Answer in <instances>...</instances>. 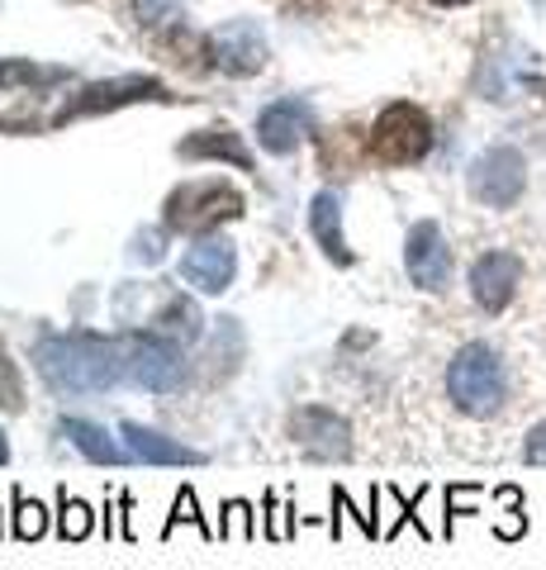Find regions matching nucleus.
Here are the masks:
<instances>
[{
  "label": "nucleus",
  "mask_w": 546,
  "mask_h": 570,
  "mask_svg": "<svg viewBox=\"0 0 546 570\" xmlns=\"http://www.w3.org/2000/svg\"><path fill=\"white\" fill-rule=\"evenodd\" d=\"M125 371L133 385L152 390V395H171L186 385V356L181 343L167 333H129L125 337Z\"/></svg>",
  "instance_id": "obj_5"
},
{
  "label": "nucleus",
  "mask_w": 546,
  "mask_h": 570,
  "mask_svg": "<svg viewBox=\"0 0 546 570\" xmlns=\"http://www.w3.org/2000/svg\"><path fill=\"white\" fill-rule=\"evenodd\" d=\"M181 523H190V528H200V538L205 542H215L219 538V528H209L205 523V513H200V504H196V490L190 485H181V494H176V504H171V519H167V528H162V538H171Z\"/></svg>",
  "instance_id": "obj_23"
},
{
  "label": "nucleus",
  "mask_w": 546,
  "mask_h": 570,
  "mask_svg": "<svg viewBox=\"0 0 546 570\" xmlns=\"http://www.w3.org/2000/svg\"><path fill=\"white\" fill-rule=\"evenodd\" d=\"M96 532V509L77 494H58V538L62 542H86Z\"/></svg>",
  "instance_id": "obj_19"
},
{
  "label": "nucleus",
  "mask_w": 546,
  "mask_h": 570,
  "mask_svg": "<svg viewBox=\"0 0 546 570\" xmlns=\"http://www.w3.org/2000/svg\"><path fill=\"white\" fill-rule=\"evenodd\" d=\"M14 538L20 542H39L43 532H48V509L39 504V499H29L20 485H14Z\"/></svg>",
  "instance_id": "obj_22"
},
{
  "label": "nucleus",
  "mask_w": 546,
  "mask_h": 570,
  "mask_svg": "<svg viewBox=\"0 0 546 570\" xmlns=\"http://www.w3.org/2000/svg\"><path fill=\"white\" fill-rule=\"evenodd\" d=\"M119 438H125V448L148 461V466H205V452L186 448V442H176L167 433H157V428H143V423H119Z\"/></svg>",
  "instance_id": "obj_14"
},
{
  "label": "nucleus",
  "mask_w": 546,
  "mask_h": 570,
  "mask_svg": "<svg viewBox=\"0 0 546 570\" xmlns=\"http://www.w3.org/2000/svg\"><path fill=\"white\" fill-rule=\"evenodd\" d=\"M309 228L319 238L324 253L338 262V266H351V253H347V238H343V195L338 190H319L309 205Z\"/></svg>",
  "instance_id": "obj_16"
},
{
  "label": "nucleus",
  "mask_w": 546,
  "mask_h": 570,
  "mask_svg": "<svg viewBox=\"0 0 546 570\" xmlns=\"http://www.w3.org/2000/svg\"><path fill=\"white\" fill-rule=\"evenodd\" d=\"M523 461H527V466H546V419L527 428V438H523Z\"/></svg>",
  "instance_id": "obj_28"
},
{
  "label": "nucleus",
  "mask_w": 546,
  "mask_h": 570,
  "mask_svg": "<svg viewBox=\"0 0 546 570\" xmlns=\"http://www.w3.org/2000/svg\"><path fill=\"white\" fill-rule=\"evenodd\" d=\"M480 494H485L480 485H447V538H451V528L461 513H475V499Z\"/></svg>",
  "instance_id": "obj_25"
},
{
  "label": "nucleus",
  "mask_w": 546,
  "mask_h": 570,
  "mask_svg": "<svg viewBox=\"0 0 546 570\" xmlns=\"http://www.w3.org/2000/svg\"><path fill=\"white\" fill-rule=\"evenodd\" d=\"M295 448L314 461H347L351 456V428L343 414H332L324 404H299L286 419Z\"/></svg>",
  "instance_id": "obj_7"
},
{
  "label": "nucleus",
  "mask_w": 546,
  "mask_h": 570,
  "mask_svg": "<svg viewBox=\"0 0 546 570\" xmlns=\"http://www.w3.org/2000/svg\"><path fill=\"white\" fill-rule=\"evenodd\" d=\"M518 285H523V257L518 253L495 247V253L475 257V266H470V299L485 314H504L508 305H514Z\"/></svg>",
  "instance_id": "obj_9"
},
{
  "label": "nucleus",
  "mask_w": 546,
  "mask_h": 570,
  "mask_svg": "<svg viewBox=\"0 0 546 570\" xmlns=\"http://www.w3.org/2000/svg\"><path fill=\"white\" fill-rule=\"evenodd\" d=\"M447 400L466 419H495L508 400V371L504 356L489 343H466L447 362Z\"/></svg>",
  "instance_id": "obj_2"
},
{
  "label": "nucleus",
  "mask_w": 546,
  "mask_h": 570,
  "mask_svg": "<svg viewBox=\"0 0 546 570\" xmlns=\"http://www.w3.org/2000/svg\"><path fill=\"white\" fill-rule=\"evenodd\" d=\"M542 6H546V0H542Z\"/></svg>",
  "instance_id": "obj_32"
},
{
  "label": "nucleus",
  "mask_w": 546,
  "mask_h": 570,
  "mask_svg": "<svg viewBox=\"0 0 546 570\" xmlns=\"http://www.w3.org/2000/svg\"><path fill=\"white\" fill-rule=\"evenodd\" d=\"M470 195L489 209H508L523 200L527 190V163L518 148H508V142H499V148H485L480 157L470 163Z\"/></svg>",
  "instance_id": "obj_6"
},
{
  "label": "nucleus",
  "mask_w": 546,
  "mask_h": 570,
  "mask_svg": "<svg viewBox=\"0 0 546 570\" xmlns=\"http://www.w3.org/2000/svg\"><path fill=\"white\" fill-rule=\"evenodd\" d=\"M404 266H409V281L418 291H447L451 285V243L443 234V224L437 219H418L409 228V238H404Z\"/></svg>",
  "instance_id": "obj_8"
},
{
  "label": "nucleus",
  "mask_w": 546,
  "mask_h": 570,
  "mask_svg": "<svg viewBox=\"0 0 546 570\" xmlns=\"http://www.w3.org/2000/svg\"><path fill=\"white\" fill-rule=\"evenodd\" d=\"M181 157H224V163H234L242 171L252 167V157H248V148H242V138L234 129H200L196 138L181 142Z\"/></svg>",
  "instance_id": "obj_18"
},
{
  "label": "nucleus",
  "mask_w": 546,
  "mask_h": 570,
  "mask_svg": "<svg viewBox=\"0 0 546 570\" xmlns=\"http://www.w3.org/2000/svg\"><path fill=\"white\" fill-rule=\"evenodd\" d=\"M433 148V119L409 100L385 105L371 124V157L385 167H414Z\"/></svg>",
  "instance_id": "obj_3"
},
{
  "label": "nucleus",
  "mask_w": 546,
  "mask_h": 570,
  "mask_svg": "<svg viewBox=\"0 0 546 570\" xmlns=\"http://www.w3.org/2000/svg\"><path fill=\"white\" fill-rule=\"evenodd\" d=\"M295 509H280L276 504V494H267V538L271 542H286L290 532H295V519H290Z\"/></svg>",
  "instance_id": "obj_27"
},
{
  "label": "nucleus",
  "mask_w": 546,
  "mask_h": 570,
  "mask_svg": "<svg viewBox=\"0 0 546 570\" xmlns=\"http://www.w3.org/2000/svg\"><path fill=\"white\" fill-rule=\"evenodd\" d=\"M219 538H238V542H252V538H257V519H252V504H248V499H228V504H224Z\"/></svg>",
  "instance_id": "obj_24"
},
{
  "label": "nucleus",
  "mask_w": 546,
  "mask_h": 570,
  "mask_svg": "<svg viewBox=\"0 0 546 570\" xmlns=\"http://www.w3.org/2000/svg\"><path fill=\"white\" fill-rule=\"evenodd\" d=\"M242 214V195L224 181H190L181 190L167 195V228L171 234H209V228H219L228 219H238Z\"/></svg>",
  "instance_id": "obj_4"
},
{
  "label": "nucleus",
  "mask_w": 546,
  "mask_h": 570,
  "mask_svg": "<svg viewBox=\"0 0 546 570\" xmlns=\"http://www.w3.org/2000/svg\"><path fill=\"white\" fill-rule=\"evenodd\" d=\"M20 376H14V366L6 362V352H0V409H20Z\"/></svg>",
  "instance_id": "obj_29"
},
{
  "label": "nucleus",
  "mask_w": 546,
  "mask_h": 570,
  "mask_svg": "<svg viewBox=\"0 0 546 570\" xmlns=\"http://www.w3.org/2000/svg\"><path fill=\"white\" fill-rule=\"evenodd\" d=\"M152 333H167V337H176V343H196V337L205 333V314H200V305L196 299H186V295H167L162 299V309L152 314Z\"/></svg>",
  "instance_id": "obj_17"
},
{
  "label": "nucleus",
  "mask_w": 546,
  "mask_h": 570,
  "mask_svg": "<svg viewBox=\"0 0 546 570\" xmlns=\"http://www.w3.org/2000/svg\"><path fill=\"white\" fill-rule=\"evenodd\" d=\"M133 14L148 33H167V29H186V6L181 0H133Z\"/></svg>",
  "instance_id": "obj_21"
},
{
  "label": "nucleus",
  "mask_w": 546,
  "mask_h": 570,
  "mask_svg": "<svg viewBox=\"0 0 546 570\" xmlns=\"http://www.w3.org/2000/svg\"><path fill=\"white\" fill-rule=\"evenodd\" d=\"M234 272H238V247L215 234L190 243L181 257V276H186V285H196L200 295H224L228 285H234Z\"/></svg>",
  "instance_id": "obj_10"
},
{
  "label": "nucleus",
  "mask_w": 546,
  "mask_h": 570,
  "mask_svg": "<svg viewBox=\"0 0 546 570\" xmlns=\"http://www.w3.org/2000/svg\"><path fill=\"white\" fill-rule=\"evenodd\" d=\"M33 371L52 395H105L125 371V343L100 333H43L33 343Z\"/></svg>",
  "instance_id": "obj_1"
},
{
  "label": "nucleus",
  "mask_w": 546,
  "mask_h": 570,
  "mask_svg": "<svg viewBox=\"0 0 546 570\" xmlns=\"http://www.w3.org/2000/svg\"><path fill=\"white\" fill-rule=\"evenodd\" d=\"M133 100H162V86H157L152 77H119V81L86 86L72 105H62L52 124H67V119H81V115H100V110H119V105H133Z\"/></svg>",
  "instance_id": "obj_11"
},
{
  "label": "nucleus",
  "mask_w": 546,
  "mask_h": 570,
  "mask_svg": "<svg viewBox=\"0 0 546 570\" xmlns=\"http://www.w3.org/2000/svg\"><path fill=\"white\" fill-rule=\"evenodd\" d=\"M495 499L504 504V513L495 519V538L499 542H518L523 532H527V499H523V490L518 485H499Z\"/></svg>",
  "instance_id": "obj_20"
},
{
  "label": "nucleus",
  "mask_w": 546,
  "mask_h": 570,
  "mask_svg": "<svg viewBox=\"0 0 546 570\" xmlns=\"http://www.w3.org/2000/svg\"><path fill=\"white\" fill-rule=\"evenodd\" d=\"M162 243H167L162 228H143V234L133 238L129 257H133V262H143V266H152V262H162Z\"/></svg>",
  "instance_id": "obj_26"
},
{
  "label": "nucleus",
  "mask_w": 546,
  "mask_h": 570,
  "mask_svg": "<svg viewBox=\"0 0 546 570\" xmlns=\"http://www.w3.org/2000/svg\"><path fill=\"white\" fill-rule=\"evenodd\" d=\"M58 433L72 442L86 461H96V466H125V461L133 456L129 448H119V442L91 419H58Z\"/></svg>",
  "instance_id": "obj_15"
},
{
  "label": "nucleus",
  "mask_w": 546,
  "mask_h": 570,
  "mask_svg": "<svg viewBox=\"0 0 546 570\" xmlns=\"http://www.w3.org/2000/svg\"><path fill=\"white\" fill-rule=\"evenodd\" d=\"M433 6H466V0H433Z\"/></svg>",
  "instance_id": "obj_31"
},
{
  "label": "nucleus",
  "mask_w": 546,
  "mask_h": 570,
  "mask_svg": "<svg viewBox=\"0 0 546 570\" xmlns=\"http://www.w3.org/2000/svg\"><path fill=\"white\" fill-rule=\"evenodd\" d=\"M6 456H10V442H6V433H0V466H6Z\"/></svg>",
  "instance_id": "obj_30"
},
{
  "label": "nucleus",
  "mask_w": 546,
  "mask_h": 570,
  "mask_svg": "<svg viewBox=\"0 0 546 570\" xmlns=\"http://www.w3.org/2000/svg\"><path fill=\"white\" fill-rule=\"evenodd\" d=\"M209 48H215V67L228 71V77H257V71L267 67V39L257 33L252 20L224 24L215 39H209Z\"/></svg>",
  "instance_id": "obj_12"
},
{
  "label": "nucleus",
  "mask_w": 546,
  "mask_h": 570,
  "mask_svg": "<svg viewBox=\"0 0 546 570\" xmlns=\"http://www.w3.org/2000/svg\"><path fill=\"white\" fill-rule=\"evenodd\" d=\"M314 134V110L305 100H276V105H267V110L257 115V142L267 153H276V157H286V153H295L299 142H305Z\"/></svg>",
  "instance_id": "obj_13"
}]
</instances>
